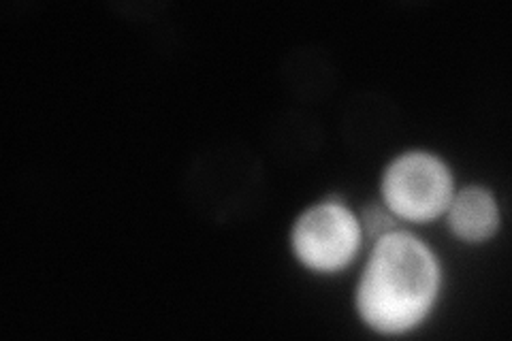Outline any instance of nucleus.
Here are the masks:
<instances>
[{
    "label": "nucleus",
    "instance_id": "obj_1",
    "mask_svg": "<svg viewBox=\"0 0 512 341\" xmlns=\"http://www.w3.org/2000/svg\"><path fill=\"white\" fill-rule=\"evenodd\" d=\"M440 269L423 241L404 231L378 237L359 284L363 320L382 333H404L419 324L436 301Z\"/></svg>",
    "mask_w": 512,
    "mask_h": 341
},
{
    "label": "nucleus",
    "instance_id": "obj_2",
    "mask_svg": "<svg viewBox=\"0 0 512 341\" xmlns=\"http://www.w3.org/2000/svg\"><path fill=\"white\" fill-rule=\"evenodd\" d=\"M384 201L397 216L425 222L440 216L453 199V180L446 165L431 154L399 156L382 180Z\"/></svg>",
    "mask_w": 512,
    "mask_h": 341
},
{
    "label": "nucleus",
    "instance_id": "obj_3",
    "mask_svg": "<svg viewBox=\"0 0 512 341\" xmlns=\"http://www.w3.org/2000/svg\"><path fill=\"white\" fill-rule=\"evenodd\" d=\"M293 248L306 267L338 271L357 254L359 222L342 203L314 205L295 224Z\"/></svg>",
    "mask_w": 512,
    "mask_h": 341
},
{
    "label": "nucleus",
    "instance_id": "obj_4",
    "mask_svg": "<svg viewBox=\"0 0 512 341\" xmlns=\"http://www.w3.org/2000/svg\"><path fill=\"white\" fill-rule=\"evenodd\" d=\"M448 222L457 237L466 241L489 239L498 229L500 214L491 192L485 188H466L448 203Z\"/></svg>",
    "mask_w": 512,
    "mask_h": 341
},
{
    "label": "nucleus",
    "instance_id": "obj_5",
    "mask_svg": "<svg viewBox=\"0 0 512 341\" xmlns=\"http://www.w3.org/2000/svg\"><path fill=\"white\" fill-rule=\"evenodd\" d=\"M365 224H367V231H370L372 235L376 233L378 237L391 231V220L384 216L380 209H370V211H367V214H365Z\"/></svg>",
    "mask_w": 512,
    "mask_h": 341
}]
</instances>
